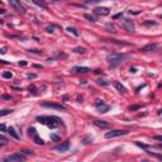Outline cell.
Segmentation results:
<instances>
[{
  "label": "cell",
  "instance_id": "obj_1",
  "mask_svg": "<svg viewBox=\"0 0 162 162\" xmlns=\"http://www.w3.org/2000/svg\"><path fill=\"white\" fill-rule=\"evenodd\" d=\"M37 122H39L42 124H46L47 127L52 128V129L61 124V120L57 116H37Z\"/></svg>",
  "mask_w": 162,
  "mask_h": 162
},
{
  "label": "cell",
  "instance_id": "obj_2",
  "mask_svg": "<svg viewBox=\"0 0 162 162\" xmlns=\"http://www.w3.org/2000/svg\"><path fill=\"white\" fill-rule=\"evenodd\" d=\"M128 58L127 55H120V53H110L108 56V61L110 62V67L115 69L118 65H120L122 62H124Z\"/></svg>",
  "mask_w": 162,
  "mask_h": 162
},
{
  "label": "cell",
  "instance_id": "obj_3",
  "mask_svg": "<svg viewBox=\"0 0 162 162\" xmlns=\"http://www.w3.org/2000/svg\"><path fill=\"white\" fill-rule=\"evenodd\" d=\"M27 160V157L23 155V152L20 153H13L10 156H7V157L3 158V162H23Z\"/></svg>",
  "mask_w": 162,
  "mask_h": 162
},
{
  "label": "cell",
  "instance_id": "obj_4",
  "mask_svg": "<svg viewBox=\"0 0 162 162\" xmlns=\"http://www.w3.org/2000/svg\"><path fill=\"white\" fill-rule=\"evenodd\" d=\"M9 5L15 10L17 13H20V14H25V9L22 7L20 1L19 0H9Z\"/></svg>",
  "mask_w": 162,
  "mask_h": 162
},
{
  "label": "cell",
  "instance_id": "obj_5",
  "mask_svg": "<svg viewBox=\"0 0 162 162\" xmlns=\"http://www.w3.org/2000/svg\"><path fill=\"white\" fill-rule=\"evenodd\" d=\"M128 134V132L127 130H119V129H116V130H110V132H108L106 134H105V138H115V137H120V136H126Z\"/></svg>",
  "mask_w": 162,
  "mask_h": 162
},
{
  "label": "cell",
  "instance_id": "obj_6",
  "mask_svg": "<svg viewBox=\"0 0 162 162\" xmlns=\"http://www.w3.org/2000/svg\"><path fill=\"white\" fill-rule=\"evenodd\" d=\"M43 108H50V109H56V110H66V108L61 104H55V103H42L41 104Z\"/></svg>",
  "mask_w": 162,
  "mask_h": 162
},
{
  "label": "cell",
  "instance_id": "obj_7",
  "mask_svg": "<svg viewBox=\"0 0 162 162\" xmlns=\"http://www.w3.org/2000/svg\"><path fill=\"white\" fill-rule=\"evenodd\" d=\"M122 25L128 30V32H133L134 30V23L130 19H122Z\"/></svg>",
  "mask_w": 162,
  "mask_h": 162
},
{
  "label": "cell",
  "instance_id": "obj_8",
  "mask_svg": "<svg viewBox=\"0 0 162 162\" xmlns=\"http://www.w3.org/2000/svg\"><path fill=\"white\" fill-rule=\"evenodd\" d=\"M96 109H98L100 113H108L110 109V106L106 104H104L101 100H96Z\"/></svg>",
  "mask_w": 162,
  "mask_h": 162
},
{
  "label": "cell",
  "instance_id": "obj_9",
  "mask_svg": "<svg viewBox=\"0 0 162 162\" xmlns=\"http://www.w3.org/2000/svg\"><path fill=\"white\" fill-rule=\"evenodd\" d=\"M69 148H70V142L66 141V142H63V143H61L60 146H56L55 151H58V152H66Z\"/></svg>",
  "mask_w": 162,
  "mask_h": 162
},
{
  "label": "cell",
  "instance_id": "obj_10",
  "mask_svg": "<svg viewBox=\"0 0 162 162\" xmlns=\"http://www.w3.org/2000/svg\"><path fill=\"white\" fill-rule=\"evenodd\" d=\"M94 12H95V14H98V15H108L110 13V10L105 7H98V8H95Z\"/></svg>",
  "mask_w": 162,
  "mask_h": 162
},
{
  "label": "cell",
  "instance_id": "obj_11",
  "mask_svg": "<svg viewBox=\"0 0 162 162\" xmlns=\"http://www.w3.org/2000/svg\"><path fill=\"white\" fill-rule=\"evenodd\" d=\"M156 48H157V44L156 43H149L147 46L142 47L141 51H143V52H152V51H156Z\"/></svg>",
  "mask_w": 162,
  "mask_h": 162
},
{
  "label": "cell",
  "instance_id": "obj_12",
  "mask_svg": "<svg viewBox=\"0 0 162 162\" xmlns=\"http://www.w3.org/2000/svg\"><path fill=\"white\" fill-rule=\"evenodd\" d=\"M8 133L10 134V137H13L14 139H17V141H19V139H20V136L17 133V130L14 129L13 127H9V128H8Z\"/></svg>",
  "mask_w": 162,
  "mask_h": 162
},
{
  "label": "cell",
  "instance_id": "obj_13",
  "mask_svg": "<svg viewBox=\"0 0 162 162\" xmlns=\"http://www.w3.org/2000/svg\"><path fill=\"white\" fill-rule=\"evenodd\" d=\"M94 124H95L96 127H99V128H109L110 127V124L109 123H106V122H104V120H94L93 122Z\"/></svg>",
  "mask_w": 162,
  "mask_h": 162
},
{
  "label": "cell",
  "instance_id": "obj_14",
  "mask_svg": "<svg viewBox=\"0 0 162 162\" xmlns=\"http://www.w3.org/2000/svg\"><path fill=\"white\" fill-rule=\"evenodd\" d=\"M114 86H115V89L118 90V91H120V93H123V94L127 93V89L120 84V82H116V81H115V82H114Z\"/></svg>",
  "mask_w": 162,
  "mask_h": 162
},
{
  "label": "cell",
  "instance_id": "obj_15",
  "mask_svg": "<svg viewBox=\"0 0 162 162\" xmlns=\"http://www.w3.org/2000/svg\"><path fill=\"white\" fill-rule=\"evenodd\" d=\"M32 1L36 5H38V7L43 8V9H47V4H46V1H44V0H32Z\"/></svg>",
  "mask_w": 162,
  "mask_h": 162
},
{
  "label": "cell",
  "instance_id": "obj_16",
  "mask_svg": "<svg viewBox=\"0 0 162 162\" xmlns=\"http://www.w3.org/2000/svg\"><path fill=\"white\" fill-rule=\"evenodd\" d=\"M73 71H75V72L85 73V72H89L90 69H89V67H73Z\"/></svg>",
  "mask_w": 162,
  "mask_h": 162
},
{
  "label": "cell",
  "instance_id": "obj_17",
  "mask_svg": "<svg viewBox=\"0 0 162 162\" xmlns=\"http://www.w3.org/2000/svg\"><path fill=\"white\" fill-rule=\"evenodd\" d=\"M33 141H34V143H37V144H41V146H42V144H44V141H43L42 138H39L37 134H36V136H33Z\"/></svg>",
  "mask_w": 162,
  "mask_h": 162
},
{
  "label": "cell",
  "instance_id": "obj_18",
  "mask_svg": "<svg viewBox=\"0 0 162 162\" xmlns=\"http://www.w3.org/2000/svg\"><path fill=\"white\" fill-rule=\"evenodd\" d=\"M3 77L4 79H12L13 77V73L12 72H9V71H4V72H3Z\"/></svg>",
  "mask_w": 162,
  "mask_h": 162
},
{
  "label": "cell",
  "instance_id": "obj_19",
  "mask_svg": "<svg viewBox=\"0 0 162 162\" xmlns=\"http://www.w3.org/2000/svg\"><path fill=\"white\" fill-rule=\"evenodd\" d=\"M67 32H70V33H72V34H73V36H76V37H77V36H79V32H77V30H76V28H72V27H69V28H67Z\"/></svg>",
  "mask_w": 162,
  "mask_h": 162
},
{
  "label": "cell",
  "instance_id": "obj_20",
  "mask_svg": "<svg viewBox=\"0 0 162 162\" xmlns=\"http://www.w3.org/2000/svg\"><path fill=\"white\" fill-rule=\"evenodd\" d=\"M73 51H75L76 53H85V52H86V50H85V48H82V47H76Z\"/></svg>",
  "mask_w": 162,
  "mask_h": 162
},
{
  "label": "cell",
  "instance_id": "obj_21",
  "mask_svg": "<svg viewBox=\"0 0 162 162\" xmlns=\"http://www.w3.org/2000/svg\"><path fill=\"white\" fill-rule=\"evenodd\" d=\"M7 143H8L7 138H5L4 136H0V144H1V146H4V144H7Z\"/></svg>",
  "mask_w": 162,
  "mask_h": 162
},
{
  "label": "cell",
  "instance_id": "obj_22",
  "mask_svg": "<svg viewBox=\"0 0 162 162\" xmlns=\"http://www.w3.org/2000/svg\"><path fill=\"white\" fill-rule=\"evenodd\" d=\"M85 18L86 19H89L90 22H96V18L94 15H90V14H86V15H85Z\"/></svg>",
  "mask_w": 162,
  "mask_h": 162
},
{
  "label": "cell",
  "instance_id": "obj_23",
  "mask_svg": "<svg viewBox=\"0 0 162 162\" xmlns=\"http://www.w3.org/2000/svg\"><path fill=\"white\" fill-rule=\"evenodd\" d=\"M100 0H85V4H98Z\"/></svg>",
  "mask_w": 162,
  "mask_h": 162
},
{
  "label": "cell",
  "instance_id": "obj_24",
  "mask_svg": "<svg viewBox=\"0 0 162 162\" xmlns=\"http://www.w3.org/2000/svg\"><path fill=\"white\" fill-rule=\"evenodd\" d=\"M28 132H29V136L32 134V136H36L37 134V130L34 129V128H29V129H28Z\"/></svg>",
  "mask_w": 162,
  "mask_h": 162
},
{
  "label": "cell",
  "instance_id": "obj_25",
  "mask_svg": "<svg viewBox=\"0 0 162 162\" xmlns=\"http://www.w3.org/2000/svg\"><path fill=\"white\" fill-rule=\"evenodd\" d=\"M22 152H23L24 155H30V156L33 155V151H30V149H23Z\"/></svg>",
  "mask_w": 162,
  "mask_h": 162
},
{
  "label": "cell",
  "instance_id": "obj_26",
  "mask_svg": "<svg viewBox=\"0 0 162 162\" xmlns=\"http://www.w3.org/2000/svg\"><path fill=\"white\" fill-rule=\"evenodd\" d=\"M51 139H52V141H55V142H58L60 141V137H58V136H56V134H52V136H51Z\"/></svg>",
  "mask_w": 162,
  "mask_h": 162
},
{
  "label": "cell",
  "instance_id": "obj_27",
  "mask_svg": "<svg viewBox=\"0 0 162 162\" xmlns=\"http://www.w3.org/2000/svg\"><path fill=\"white\" fill-rule=\"evenodd\" d=\"M10 113H12V110H3V112L0 113V115L4 116V115H7V114H10Z\"/></svg>",
  "mask_w": 162,
  "mask_h": 162
},
{
  "label": "cell",
  "instance_id": "obj_28",
  "mask_svg": "<svg viewBox=\"0 0 162 162\" xmlns=\"http://www.w3.org/2000/svg\"><path fill=\"white\" fill-rule=\"evenodd\" d=\"M98 84L99 85H109V82L106 80H98Z\"/></svg>",
  "mask_w": 162,
  "mask_h": 162
},
{
  "label": "cell",
  "instance_id": "obj_29",
  "mask_svg": "<svg viewBox=\"0 0 162 162\" xmlns=\"http://www.w3.org/2000/svg\"><path fill=\"white\" fill-rule=\"evenodd\" d=\"M143 24L144 25H156L157 24V22H144Z\"/></svg>",
  "mask_w": 162,
  "mask_h": 162
},
{
  "label": "cell",
  "instance_id": "obj_30",
  "mask_svg": "<svg viewBox=\"0 0 162 162\" xmlns=\"http://www.w3.org/2000/svg\"><path fill=\"white\" fill-rule=\"evenodd\" d=\"M53 29H55V27H53V25H52V27H47V28H46V30H47L48 33H52Z\"/></svg>",
  "mask_w": 162,
  "mask_h": 162
},
{
  "label": "cell",
  "instance_id": "obj_31",
  "mask_svg": "<svg viewBox=\"0 0 162 162\" xmlns=\"http://www.w3.org/2000/svg\"><path fill=\"white\" fill-rule=\"evenodd\" d=\"M139 108H141V105H133V106H130L129 109L130 110H136V109H139Z\"/></svg>",
  "mask_w": 162,
  "mask_h": 162
},
{
  "label": "cell",
  "instance_id": "obj_32",
  "mask_svg": "<svg viewBox=\"0 0 162 162\" xmlns=\"http://www.w3.org/2000/svg\"><path fill=\"white\" fill-rule=\"evenodd\" d=\"M130 14H139L141 13V10H129Z\"/></svg>",
  "mask_w": 162,
  "mask_h": 162
},
{
  "label": "cell",
  "instance_id": "obj_33",
  "mask_svg": "<svg viewBox=\"0 0 162 162\" xmlns=\"http://www.w3.org/2000/svg\"><path fill=\"white\" fill-rule=\"evenodd\" d=\"M155 139H157V141H162V136H155V137H153Z\"/></svg>",
  "mask_w": 162,
  "mask_h": 162
},
{
  "label": "cell",
  "instance_id": "obj_34",
  "mask_svg": "<svg viewBox=\"0 0 162 162\" xmlns=\"http://www.w3.org/2000/svg\"><path fill=\"white\" fill-rule=\"evenodd\" d=\"M0 128H1V130H3V132H5V130H7V128H5L4 124H1V126H0Z\"/></svg>",
  "mask_w": 162,
  "mask_h": 162
},
{
  "label": "cell",
  "instance_id": "obj_35",
  "mask_svg": "<svg viewBox=\"0 0 162 162\" xmlns=\"http://www.w3.org/2000/svg\"><path fill=\"white\" fill-rule=\"evenodd\" d=\"M19 65H22V66H25V65H27V62H25V61H22V62H19Z\"/></svg>",
  "mask_w": 162,
  "mask_h": 162
},
{
  "label": "cell",
  "instance_id": "obj_36",
  "mask_svg": "<svg viewBox=\"0 0 162 162\" xmlns=\"http://www.w3.org/2000/svg\"><path fill=\"white\" fill-rule=\"evenodd\" d=\"M29 52H33V53H41V52H37V50H29Z\"/></svg>",
  "mask_w": 162,
  "mask_h": 162
},
{
  "label": "cell",
  "instance_id": "obj_37",
  "mask_svg": "<svg viewBox=\"0 0 162 162\" xmlns=\"http://www.w3.org/2000/svg\"><path fill=\"white\" fill-rule=\"evenodd\" d=\"M130 72H133V73H134V72H137V71H136V69H134V67H133V69H130Z\"/></svg>",
  "mask_w": 162,
  "mask_h": 162
},
{
  "label": "cell",
  "instance_id": "obj_38",
  "mask_svg": "<svg viewBox=\"0 0 162 162\" xmlns=\"http://www.w3.org/2000/svg\"><path fill=\"white\" fill-rule=\"evenodd\" d=\"M5 52H7V51H5V47H3L1 48V53H5Z\"/></svg>",
  "mask_w": 162,
  "mask_h": 162
},
{
  "label": "cell",
  "instance_id": "obj_39",
  "mask_svg": "<svg viewBox=\"0 0 162 162\" xmlns=\"http://www.w3.org/2000/svg\"><path fill=\"white\" fill-rule=\"evenodd\" d=\"M28 77H29V79H34V77H36V75H29Z\"/></svg>",
  "mask_w": 162,
  "mask_h": 162
},
{
  "label": "cell",
  "instance_id": "obj_40",
  "mask_svg": "<svg viewBox=\"0 0 162 162\" xmlns=\"http://www.w3.org/2000/svg\"><path fill=\"white\" fill-rule=\"evenodd\" d=\"M157 147H158V148H162V144H158Z\"/></svg>",
  "mask_w": 162,
  "mask_h": 162
}]
</instances>
